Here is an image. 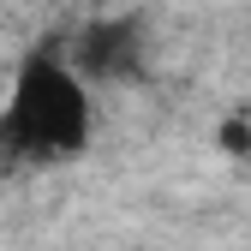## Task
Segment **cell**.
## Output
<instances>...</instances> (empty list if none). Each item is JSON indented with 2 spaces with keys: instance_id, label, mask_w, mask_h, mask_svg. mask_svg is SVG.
I'll list each match as a JSON object with an SVG mask.
<instances>
[{
  "instance_id": "1",
  "label": "cell",
  "mask_w": 251,
  "mask_h": 251,
  "mask_svg": "<svg viewBox=\"0 0 251 251\" xmlns=\"http://www.w3.org/2000/svg\"><path fill=\"white\" fill-rule=\"evenodd\" d=\"M96 138V96L66 48H36L0 96V174H42L78 162Z\"/></svg>"
},
{
  "instance_id": "2",
  "label": "cell",
  "mask_w": 251,
  "mask_h": 251,
  "mask_svg": "<svg viewBox=\"0 0 251 251\" xmlns=\"http://www.w3.org/2000/svg\"><path fill=\"white\" fill-rule=\"evenodd\" d=\"M66 60L78 66V78L90 90L96 84H126L144 66V30H138V18H96L72 36Z\"/></svg>"
}]
</instances>
